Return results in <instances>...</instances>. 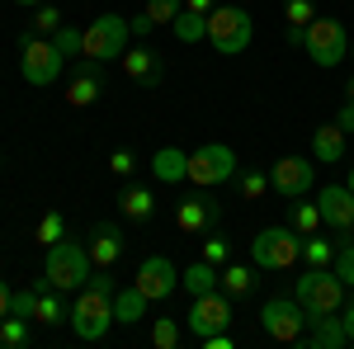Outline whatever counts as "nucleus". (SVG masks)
Returning <instances> with one entry per match:
<instances>
[{
    "label": "nucleus",
    "instance_id": "nucleus-1",
    "mask_svg": "<svg viewBox=\"0 0 354 349\" xmlns=\"http://www.w3.org/2000/svg\"><path fill=\"white\" fill-rule=\"evenodd\" d=\"M113 293H118L113 274L109 269H95L90 283L81 288V297H76V307H71V330H76V340H104V335H109Z\"/></svg>",
    "mask_w": 354,
    "mask_h": 349
},
{
    "label": "nucleus",
    "instance_id": "nucleus-2",
    "mask_svg": "<svg viewBox=\"0 0 354 349\" xmlns=\"http://www.w3.org/2000/svg\"><path fill=\"white\" fill-rule=\"evenodd\" d=\"M293 297L307 307V317H322V312H340L345 297H350V288H345V279H340L335 269H312L307 265L298 279H293Z\"/></svg>",
    "mask_w": 354,
    "mask_h": 349
},
{
    "label": "nucleus",
    "instance_id": "nucleus-3",
    "mask_svg": "<svg viewBox=\"0 0 354 349\" xmlns=\"http://www.w3.org/2000/svg\"><path fill=\"white\" fill-rule=\"evenodd\" d=\"M19 71H24L28 85H38V90H48V85L62 81V71H66V57L57 48L53 38H43V33H33L28 28L24 38H19Z\"/></svg>",
    "mask_w": 354,
    "mask_h": 349
},
{
    "label": "nucleus",
    "instance_id": "nucleus-4",
    "mask_svg": "<svg viewBox=\"0 0 354 349\" xmlns=\"http://www.w3.org/2000/svg\"><path fill=\"white\" fill-rule=\"evenodd\" d=\"M255 38V19L245 15V5H218L208 15V48L218 57H241Z\"/></svg>",
    "mask_w": 354,
    "mask_h": 349
},
{
    "label": "nucleus",
    "instance_id": "nucleus-5",
    "mask_svg": "<svg viewBox=\"0 0 354 349\" xmlns=\"http://www.w3.org/2000/svg\"><path fill=\"white\" fill-rule=\"evenodd\" d=\"M43 274L57 293H81L90 283V250L81 241H57L48 245V260H43Z\"/></svg>",
    "mask_w": 354,
    "mask_h": 349
},
{
    "label": "nucleus",
    "instance_id": "nucleus-6",
    "mask_svg": "<svg viewBox=\"0 0 354 349\" xmlns=\"http://www.w3.org/2000/svg\"><path fill=\"white\" fill-rule=\"evenodd\" d=\"M128 38H133V28H128L123 15H100V19H90L81 28V57H90V62H118L128 53Z\"/></svg>",
    "mask_w": 354,
    "mask_h": 349
},
{
    "label": "nucleus",
    "instance_id": "nucleus-7",
    "mask_svg": "<svg viewBox=\"0 0 354 349\" xmlns=\"http://www.w3.org/2000/svg\"><path fill=\"white\" fill-rule=\"evenodd\" d=\"M250 260H255V269H270V274L293 269L302 260V236L293 227H265V232L250 241Z\"/></svg>",
    "mask_w": 354,
    "mask_h": 349
},
{
    "label": "nucleus",
    "instance_id": "nucleus-8",
    "mask_svg": "<svg viewBox=\"0 0 354 349\" xmlns=\"http://www.w3.org/2000/svg\"><path fill=\"white\" fill-rule=\"evenodd\" d=\"M260 330L270 340H279V345H298L302 330H307V307L298 297H270L260 307Z\"/></svg>",
    "mask_w": 354,
    "mask_h": 349
},
{
    "label": "nucleus",
    "instance_id": "nucleus-9",
    "mask_svg": "<svg viewBox=\"0 0 354 349\" xmlns=\"http://www.w3.org/2000/svg\"><path fill=\"white\" fill-rule=\"evenodd\" d=\"M307 57L322 71L340 66L350 57V28H345V19H312L307 24Z\"/></svg>",
    "mask_w": 354,
    "mask_h": 349
},
{
    "label": "nucleus",
    "instance_id": "nucleus-10",
    "mask_svg": "<svg viewBox=\"0 0 354 349\" xmlns=\"http://www.w3.org/2000/svg\"><path fill=\"white\" fill-rule=\"evenodd\" d=\"M236 175V151L227 142H203L198 151H189V180L198 189H218Z\"/></svg>",
    "mask_w": 354,
    "mask_h": 349
},
{
    "label": "nucleus",
    "instance_id": "nucleus-11",
    "mask_svg": "<svg viewBox=\"0 0 354 349\" xmlns=\"http://www.w3.org/2000/svg\"><path fill=\"white\" fill-rule=\"evenodd\" d=\"M222 217V203L208 194V189H194L185 194L180 203H175V227L185 232V236H203V232H213Z\"/></svg>",
    "mask_w": 354,
    "mask_h": 349
},
{
    "label": "nucleus",
    "instance_id": "nucleus-12",
    "mask_svg": "<svg viewBox=\"0 0 354 349\" xmlns=\"http://www.w3.org/2000/svg\"><path fill=\"white\" fill-rule=\"evenodd\" d=\"M218 330H232V297L213 288V293H198L189 307V335H218Z\"/></svg>",
    "mask_w": 354,
    "mask_h": 349
},
{
    "label": "nucleus",
    "instance_id": "nucleus-13",
    "mask_svg": "<svg viewBox=\"0 0 354 349\" xmlns=\"http://www.w3.org/2000/svg\"><path fill=\"white\" fill-rule=\"evenodd\" d=\"M317 208H322V227H330L335 236H354V194H350V185L317 189Z\"/></svg>",
    "mask_w": 354,
    "mask_h": 349
},
{
    "label": "nucleus",
    "instance_id": "nucleus-14",
    "mask_svg": "<svg viewBox=\"0 0 354 349\" xmlns=\"http://www.w3.org/2000/svg\"><path fill=\"white\" fill-rule=\"evenodd\" d=\"M312 185H317V165L307 156H283L270 165V189H279L283 198H302L312 194Z\"/></svg>",
    "mask_w": 354,
    "mask_h": 349
},
{
    "label": "nucleus",
    "instance_id": "nucleus-15",
    "mask_svg": "<svg viewBox=\"0 0 354 349\" xmlns=\"http://www.w3.org/2000/svg\"><path fill=\"white\" fill-rule=\"evenodd\" d=\"M133 283L147 293V302H165V297L180 288V269L170 265L165 255H147V260L137 265V279H133Z\"/></svg>",
    "mask_w": 354,
    "mask_h": 349
},
{
    "label": "nucleus",
    "instance_id": "nucleus-16",
    "mask_svg": "<svg viewBox=\"0 0 354 349\" xmlns=\"http://www.w3.org/2000/svg\"><path fill=\"white\" fill-rule=\"evenodd\" d=\"M85 241H90L85 250H90V265L95 269H113L123 260V227L118 222H95Z\"/></svg>",
    "mask_w": 354,
    "mask_h": 349
},
{
    "label": "nucleus",
    "instance_id": "nucleus-17",
    "mask_svg": "<svg viewBox=\"0 0 354 349\" xmlns=\"http://www.w3.org/2000/svg\"><path fill=\"white\" fill-rule=\"evenodd\" d=\"M100 66H104V62H90V57L76 62L71 85H66V104H71V109H90L100 95H104V76H100Z\"/></svg>",
    "mask_w": 354,
    "mask_h": 349
},
{
    "label": "nucleus",
    "instance_id": "nucleus-18",
    "mask_svg": "<svg viewBox=\"0 0 354 349\" xmlns=\"http://www.w3.org/2000/svg\"><path fill=\"white\" fill-rule=\"evenodd\" d=\"M298 345H307V349H345V345H350V335H345V326H340V312L307 317V330H302Z\"/></svg>",
    "mask_w": 354,
    "mask_h": 349
},
{
    "label": "nucleus",
    "instance_id": "nucleus-19",
    "mask_svg": "<svg viewBox=\"0 0 354 349\" xmlns=\"http://www.w3.org/2000/svg\"><path fill=\"white\" fill-rule=\"evenodd\" d=\"M123 71H128V81H137V85H161L165 81V62L151 43L128 48V53H123Z\"/></svg>",
    "mask_w": 354,
    "mask_h": 349
},
{
    "label": "nucleus",
    "instance_id": "nucleus-20",
    "mask_svg": "<svg viewBox=\"0 0 354 349\" xmlns=\"http://www.w3.org/2000/svg\"><path fill=\"white\" fill-rule=\"evenodd\" d=\"M312 156H317V165H340L350 156L345 128H340V123H322V128L312 133Z\"/></svg>",
    "mask_w": 354,
    "mask_h": 349
},
{
    "label": "nucleus",
    "instance_id": "nucleus-21",
    "mask_svg": "<svg viewBox=\"0 0 354 349\" xmlns=\"http://www.w3.org/2000/svg\"><path fill=\"white\" fill-rule=\"evenodd\" d=\"M113 203H118V213L128 217V222H151L156 217V194L147 185H123Z\"/></svg>",
    "mask_w": 354,
    "mask_h": 349
},
{
    "label": "nucleus",
    "instance_id": "nucleus-22",
    "mask_svg": "<svg viewBox=\"0 0 354 349\" xmlns=\"http://www.w3.org/2000/svg\"><path fill=\"white\" fill-rule=\"evenodd\" d=\"M151 180H156V185H180V180H189V151L161 147V151L151 156Z\"/></svg>",
    "mask_w": 354,
    "mask_h": 349
},
{
    "label": "nucleus",
    "instance_id": "nucleus-23",
    "mask_svg": "<svg viewBox=\"0 0 354 349\" xmlns=\"http://www.w3.org/2000/svg\"><path fill=\"white\" fill-rule=\"evenodd\" d=\"M142 317H147V293H142L137 283L118 288V293H113V326H137Z\"/></svg>",
    "mask_w": 354,
    "mask_h": 349
},
{
    "label": "nucleus",
    "instance_id": "nucleus-24",
    "mask_svg": "<svg viewBox=\"0 0 354 349\" xmlns=\"http://www.w3.org/2000/svg\"><path fill=\"white\" fill-rule=\"evenodd\" d=\"M38 288V312H33V321H43V326H62V321H71V312L62 307V297H57V288L48 283V274L33 283Z\"/></svg>",
    "mask_w": 354,
    "mask_h": 349
},
{
    "label": "nucleus",
    "instance_id": "nucleus-25",
    "mask_svg": "<svg viewBox=\"0 0 354 349\" xmlns=\"http://www.w3.org/2000/svg\"><path fill=\"white\" fill-rule=\"evenodd\" d=\"M180 288H185L189 297L213 293V288H222V269H218V265H208V260H198V265H189L185 274H180Z\"/></svg>",
    "mask_w": 354,
    "mask_h": 349
},
{
    "label": "nucleus",
    "instance_id": "nucleus-26",
    "mask_svg": "<svg viewBox=\"0 0 354 349\" xmlns=\"http://www.w3.org/2000/svg\"><path fill=\"white\" fill-rule=\"evenodd\" d=\"M222 293L232 297V302H241V297H250L255 293V269L250 265H222Z\"/></svg>",
    "mask_w": 354,
    "mask_h": 349
},
{
    "label": "nucleus",
    "instance_id": "nucleus-27",
    "mask_svg": "<svg viewBox=\"0 0 354 349\" xmlns=\"http://www.w3.org/2000/svg\"><path fill=\"white\" fill-rule=\"evenodd\" d=\"M232 185H236V194H241L245 203H260V198L270 194V170H250V165H245V170L232 175Z\"/></svg>",
    "mask_w": 354,
    "mask_h": 349
},
{
    "label": "nucleus",
    "instance_id": "nucleus-28",
    "mask_svg": "<svg viewBox=\"0 0 354 349\" xmlns=\"http://www.w3.org/2000/svg\"><path fill=\"white\" fill-rule=\"evenodd\" d=\"M288 227H293L298 236H312V232L322 227V208H317V203H307V194L293 198V203H288Z\"/></svg>",
    "mask_w": 354,
    "mask_h": 349
},
{
    "label": "nucleus",
    "instance_id": "nucleus-29",
    "mask_svg": "<svg viewBox=\"0 0 354 349\" xmlns=\"http://www.w3.org/2000/svg\"><path fill=\"white\" fill-rule=\"evenodd\" d=\"M170 33H175L180 43H198V38H208V15L180 10V15H175V24H170Z\"/></svg>",
    "mask_w": 354,
    "mask_h": 349
},
{
    "label": "nucleus",
    "instance_id": "nucleus-30",
    "mask_svg": "<svg viewBox=\"0 0 354 349\" xmlns=\"http://www.w3.org/2000/svg\"><path fill=\"white\" fill-rule=\"evenodd\" d=\"M33 241L43 245V250L57 245V241H66V217L57 213V208H53V213H43L38 222H33Z\"/></svg>",
    "mask_w": 354,
    "mask_h": 349
},
{
    "label": "nucleus",
    "instance_id": "nucleus-31",
    "mask_svg": "<svg viewBox=\"0 0 354 349\" xmlns=\"http://www.w3.org/2000/svg\"><path fill=\"white\" fill-rule=\"evenodd\" d=\"M302 260H307L312 269H330V265H335V241L317 236V232H312V236H302Z\"/></svg>",
    "mask_w": 354,
    "mask_h": 349
},
{
    "label": "nucleus",
    "instance_id": "nucleus-32",
    "mask_svg": "<svg viewBox=\"0 0 354 349\" xmlns=\"http://www.w3.org/2000/svg\"><path fill=\"white\" fill-rule=\"evenodd\" d=\"M0 345L5 349H24V345H33V330H28V317H5L0 321Z\"/></svg>",
    "mask_w": 354,
    "mask_h": 349
},
{
    "label": "nucleus",
    "instance_id": "nucleus-33",
    "mask_svg": "<svg viewBox=\"0 0 354 349\" xmlns=\"http://www.w3.org/2000/svg\"><path fill=\"white\" fill-rule=\"evenodd\" d=\"M335 274L345 279V288L354 293V236H335Z\"/></svg>",
    "mask_w": 354,
    "mask_h": 349
},
{
    "label": "nucleus",
    "instance_id": "nucleus-34",
    "mask_svg": "<svg viewBox=\"0 0 354 349\" xmlns=\"http://www.w3.org/2000/svg\"><path fill=\"white\" fill-rule=\"evenodd\" d=\"M33 33H43V38H53L57 28H62V10L57 5H33Z\"/></svg>",
    "mask_w": 354,
    "mask_h": 349
},
{
    "label": "nucleus",
    "instance_id": "nucleus-35",
    "mask_svg": "<svg viewBox=\"0 0 354 349\" xmlns=\"http://www.w3.org/2000/svg\"><path fill=\"white\" fill-rule=\"evenodd\" d=\"M203 260H208V265H227V260H232V241H227V236H222V232H208V241H203Z\"/></svg>",
    "mask_w": 354,
    "mask_h": 349
},
{
    "label": "nucleus",
    "instance_id": "nucleus-36",
    "mask_svg": "<svg viewBox=\"0 0 354 349\" xmlns=\"http://www.w3.org/2000/svg\"><path fill=\"white\" fill-rule=\"evenodd\" d=\"M185 10V0H147V15H151V24H175V15Z\"/></svg>",
    "mask_w": 354,
    "mask_h": 349
},
{
    "label": "nucleus",
    "instance_id": "nucleus-37",
    "mask_svg": "<svg viewBox=\"0 0 354 349\" xmlns=\"http://www.w3.org/2000/svg\"><path fill=\"white\" fill-rule=\"evenodd\" d=\"M151 345L156 349H175L180 345V326L170 321V317H156V326H151Z\"/></svg>",
    "mask_w": 354,
    "mask_h": 349
},
{
    "label": "nucleus",
    "instance_id": "nucleus-38",
    "mask_svg": "<svg viewBox=\"0 0 354 349\" xmlns=\"http://www.w3.org/2000/svg\"><path fill=\"white\" fill-rule=\"evenodd\" d=\"M283 19L307 28L312 19H317V5H312V0H283Z\"/></svg>",
    "mask_w": 354,
    "mask_h": 349
},
{
    "label": "nucleus",
    "instance_id": "nucleus-39",
    "mask_svg": "<svg viewBox=\"0 0 354 349\" xmlns=\"http://www.w3.org/2000/svg\"><path fill=\"white\" fill-rule=\"evenodd\" d=\"M53 43L62 48V57H81V28H71V24H62L53 33Z\"/></svg>",
    "mask_w": 354,
    "mask_h": 349
},
{
    "label": "nucleus",
    "instance_id": "nucleus-40",
    "mask_svg": "<svg viewBox=\"0 0 354 349\" xmlns=\"http://www.w3.org/2000/svg\"><path fill=\"white\" fill-rule=\"evenodd\" d=\"M109 170H113V175H123V180H133V170H137L133 147H118V151H109Z\"/></svg>",
    "mask_w": 354,
    "mask_h": 349
},
{
    "label": "nucleus",
    "instance_id": "nucleus-41",
    "mask_svg": "<svg viewBox=\"0 0 354 349\" xmlns=\"http://www.w3.org/2000/svg\"><path fill=\"white\" fill-rule=\"evenodd\" d=\"M10 312L33 321V312H38V288H19V293H15V302H10Z\"/></svg>",
    "mask_w": 354,
    "mask_h": 349
},
{
    "label": "nucleus",
    "instance_id": "nucleus-42",
    "mask_svg": "<svg viewBox=\"0 0 354 349\" xmlns=\"http://www.w3.org/2000/svg\"><path fill=\"white\" fill-rule=\"evenodd\" d=\"M232 330H218V335H203V349H232Z\"/></svg>",
    "mask_w": 354,
    "mask_h": 349
},
{
    "label": "nucleus",
    "instance_id": "nucleus-43",
    "mask_svg": "<svg viewBox=\"0 0 354 349\" xmlns=\"http://www.w3.org/2000/svg\"><path fill=\"white\" fill-rule=\"evenodd\" d=\"M128 28H133V38H147V33H151V15H133V19H128Z\"/></svg>",
    "mask_w": 354,
    "mask_h": 349
},
{
    "label": "nucleus",
    "instance_id": "nucleus-44",
    "mask_svg": "<svg viewBox=\"0 0 354 349\" xmlns=\"http://www.w3.org/2000/svg\"><path fill=\"white\" fill-rule=\"evenodd\" d=\"M340 326H345V335L354 345V297H345V307H340Z\"/></svg>",
    "mask_w": 354,
    "mask_h": 349
},
{
    "label": "nucleus",
    "instance_id": "nucleus-45",
    "mask_svg": "<svg viewBox=\"0 0 354 349\" xmlns=\"http://www.w3.org/2000/svg\"><path fill=\"white\" fill-rule=\"evenodd\" d=\"M283 38H288V48H307V28H302V24H288Z\"/></svg>",
    "mask_w": 354,
    "mask_h": 349
},
{
    "label": "nucleus",
    "instance_id": "nucleus-46",
    "mask_svg": "<svg viewBox=\"0 0 354 349\" xmlns=\"http://www.w3.org/2000/svg\"><path fill=\"white\" fill-rule=\"evenodd\" d=\"M335 123H340L345 133H354V104H350V100H345V109H340V113H335Z\"/></svg>",
    "mask_w": 354,
    "mask_h": 349
},
{
    "label": "nucleus",
    "instance_id": "nucleus-47",
    "mask_svg": "<svg viewBox=\"0 0 354 349\" xmlns=\"http://www.w3.org/2000/svg\"><path fill=\"white\" fill-rule=\"evenodd\" d=\"M185 10H194V15H213L218 0H185Z\"/></svg>",
    "mask_w": 354,
    "mask_h": 349
},
{
    "label": "nucleus",
    "instance_id": "nucleus-48",
    "mask_svg": "<svg viewBox=\"0 0 354 349\" xmlns=\"http://www.w3.org/2000/svg\"><path fill=\"white\" fill-rule=\"evenodd\" d=\"M10 302H15V293H10V283H5V279H0V321H5V317H10Z\"/></svg>",
    "mask_w": 354,
    "mask_h": 349
},
{
    "label": "nucleus",
    "instance_id": "nucleus-49",
    "mask_svg": "<svg viewBox=\"0 0 354 349\" xmlns=\"http://www.w3.org/2000/svg\"><path fill=\"white\" fill-rule=\"evenodd\" d=\"M345 100H350V104H354V76H350V85H345Z\"/></svg>",
    "mask_w": 354,
    "mask_h": 349
},
{
    "label": "nucleus",
    "instance_id": "nucleus-50",
    "mask_svg": "<svg viewBox=\"0 0 354 349\" xmlns=\"http://www.w3.org/2000/svg\"><path fill=\"white\" fill-rule=\"evenodd\" d=\"M15 5H43V0H15Z\"/></svg>",
    "mask_w": 354,
    "mask_h": 349
},
{
    "label": "nucleus",
    "instance_id": "nucleus-51",
    "mask_svg": "<svg viewBox=\"0 0 354 349\" xmlns=\"http://www.w3.org/2000/svg\"><path fill=\"white\" fill-rule=\"evenodd\" d=\"M350 194H354V165H350Z\"/></svg>",
    "mask_w": 354,
    "mask_h": 349
},
{
    "label": "nucleus",
    "instance_id": "nucleus-52",
    "mask_svg": "<svg viewBox=\"0 0 354 349\" xmlns=\"http://www.w3.org/2000/svg\"><path fill=\"white\" fill-rule=\"evenodd\" d=\"M236 5H250V0H236Z\"/></svg>",
    "mask_w": 354,
    "mask_h": 349
},
{
    "label": "nucleus",
    "instance_id": "nucleus-53",
    "mask_svg": "<svg viewBox=\"0 0 354 349\" xmlns=\"http://www.w3.org/2000/svg\"><path fill=\"white\" fill-rule=\"evenodd\" d=\"M0 170H5V161H0Z\"/></svg>",
    "mask_w": 354,
    "mask_h": 349
},
{
    "label": "nucleus",
    "instance_id": "nucleus-54",
    "mask_svg": "<svg viewBox=\"0 0 354 349\" xmlns=\"http://www.w3.org/2000/svg\"><path fill=\"white\" fill-rule=\"evenodd\" d=\"M350 53H354V48H350Z\"/></svg>",
    "mask_w": 354,
    "mask_h": 349
}]
</instances>
